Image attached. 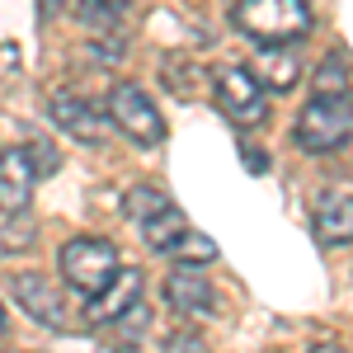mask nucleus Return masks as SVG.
Here are the masks:
<instances>
[{"mask_svg": "<svg viewBox=\"0 0 353 353\" xmlns=\"http://www.w3.org/2000/svg\"><path fill=\"white\" fill-rule=\"evenodd\" d=\"M0 334H5V306H0Z\"/></svg>", "mask_w": 353, "mask_h": 353, "instance_id": "obj_20", "label": "nucleus"}, {"mask_svg": "<svg viewBox=\"0 0 353 353\" xmlns=\"http://www.w3.org/2000/svg\"><path fill=\"white\" fill-rule=\"evenodd\" d=\"M165 297H170V306H179V311H189V316H208V311L217 306L212 283L198 269H189V264H179V269L165 278Z\"/></svg>", "mask_w": 353, "mask_h": 353, "instance_id": "obj_9", "label": "nucleus"}, {"mask_svg": "<svg viewBox=\"0 0 353 353\" xmlns=\"http://www.w3.org/2000/svg\"><path fill=\"white\" fill-rule=\"evenodd\" d=\"M52 118L66 137H76L85 146H99L109 137V113H99V104L90 99H76V94H57L52 99Z\"/></svg>", "mask_w": 353, "mask_h": 353, "instance_id": "obj_6", "label": "nucleus"}, {"mask_svg": "<svg viewBox=\"0 0 353 353\" xmlns=\"http://www.w3.org/2000/svg\"><path fill=\"white\" fill-rule=\"evenodd\" d=\"M165 254H170V259H179V264H212V259H217V241H212V236H203V231H184V236H179V241L170 245V250H165Z\"/></svg>", "mask_w": 353, "mask_h": 353, "instance_id": "obj_14", "label": "nucleus"}, {"mask_svg": "<svg viewBox=\"0 0 353 353\" xmlns=\"http://www.w3.org/2000/svg\"><path fill=\"white\" fill-rule=\"evenodd\" d=\"M33 179H38V170H33L28 146L0 151V212H24L33 198Z\"/></svg>", "mask_w": 353, "mask_h": 353, "instance_id": "obj_8", "label": "nucleus"}, {"mask_svg": "<svg viewBox=\"0 0 353 353\" xmlns=\"http://www.w3.org/2000/svg\"><path fill=\"white\" fill-rule=\"evenodd\" d=\"M61 278L71 283V288H81V292H104L113 283V273H118V250L109 241H99V236H76V241L61 245Z\"/></svg>", "mask_w": 353, "mask_h": 353, "instance_id": "obj_3", "label": "nucleus"}, {"mask_svg": "<svg viewBox=\"0 0 353 353\" xmlns=\"http://www.w3.org/2000/svg\"><path fill=\"white\" fill-rule=\"evenodd\" d=\"M165 353H208V344H203L198 334H174V339H170V349H165Z\"/></svg>", "mask_w": 353, "mask_h": 353, "instance_id": "obj_18", "label": "nucleus"}, {"mask_svg": "<svg viewBox=\"0 0 353 353\" xmlns=\"http://www.w3.org/2000/svg\"><path fill=\"white\" fill-rule=\"evenodd\" d=\"M311 353H344V349H339V344H316Z\"/></svg>", "mask_w": 353, "mask_h": 353, "instance_id": "obj_19", "label": "nucleus"}, {"mask_svg": "<svg viewBox=\"0 0 353 353\" xmlns=\"http://www.w3.org/2000/svg\"><path fill=\"white\" fill-rule=\"evenodd\" d=\"M184 231H189V221H184V212H179V208H170V212H161V217L141 221V236H146V245H151V250H170V245L179 241Z\"/></svg>", "mask_w": 353, "mask_h": 353, "instance_id": "obj_15", "label": "nucleus"}, {"mask_svg": "<svg viewBox=\"0 0 353 353\" xmlns=\"http://www.w3.org/2000/svg\"><path fill=\"white\" fill-rule=\"evenodd\" d=\"M128 10H132V0H81V24L109 33V28H118V19Z\"/></svg>", "mask_w": 353, "mask_h": 353, "instance_id": "obj_16", "label": "nucleus"}, {"mask_svg": "<svg viewBox=\"0 0 353 353\" xmlns=\"http://www.w3.org/2000/svg\"><path fill=\"white\" fill-rule=\"evenodd\" d=\"M250 76L259 85H269V90H292V85L301 81V61H297V52H288V48H259Z\"/></svg>", "mask_w": 353, "mask_h": 353, "instance_id": "obj_11", "label": "nucleus"}, {"mask_svg": "<svg viewBox=\"0 0 353 353\" xmlns=\"http://www.w3.org/2000/svg\"><path fill=\"white\" fill-rule=\"evenodd\" d=\"M217 104L221 113L231 118V123H241V128H259L264 118H269V104H264V85L254 81L245 66H217Z\"/></svg>", "mask_w": 353, "mask_h": 353, "instance_id": "obj_5", "label": "nucleus"}, {"mask_svg": "<svg viewBox=\"0 0 353 353\" xmlns=\"http://www.w3.org/2000/svg\"><path fill=\"white\" fill-rule=\"evenodd\" d=\"M231 24L259 48H288L311 28V5L306 0H236Z\"/></svg>", "mask_w": 353, "mask_h": 353, "instance_id": "obj_1", "label": "nucleus"}, {"mask_svg": "<svg viewBox=\"0 0 353 353\" xmlns=\"http://www.w3.org/2000/svg\"><path fill=\"white\" fill-rule=\"evenodd\" d=\"M10 288H14V297H19V306H24L28 316H38L43 325H61V292H52L48 278H38V273H14Z\"/></svg>", "mask_w": 353, "mask_h": 353, "instance_id": "obj_10", "label": "nucleus"}, {"mask_svg": "<svg viewBox=\"0 0 353 353\" xmlns=\"http://www.w3.org/2000/svg\"><path fill=\"white\" fill-rule=\"evenodd\" d=\"M174 203H170V193L161 189H151V184H137V189L123 193V212L132 221H151V217H161V212H170Z\"/></svg>", "mask_w": 353, "mask_h": 353, "instance_id": "obj_13", "label": "nucleus"}, {"mask_svg": "<svg viewBox=\"0 0 353 353\" xmlns=\"http://www.w3.org/2000/svg\"><path fill=\"white\" fill-rule=\"evenodd\" d=\"M109 123H113V128H123L137 146H161V141H165L161 109H156L151 94H146L141 85H132V81H123V85H113V90H109Z\"/></svg>", "mask_w": 353, "mask_h": 353, "instance_id": "obj_4", "label": "nucleus"}, {"mask_svg": "<svg viewBox=\"0 0 353 353\" xmlns=\"http://www.w3.org/2000/svg\"><path fill=\"white\" fill-rule=\"evenodd\" d=\"M316 94H349V71H344V57L325 61L316 71Z\"/></svg>", "mask_w": 353, "mask_h": 353, "instance_id": "obj_17", "label": "nucleus"}, {"mask_svg": "<svg viewBox=\"0 0 353 353\" xmlns=\"http://www.w3.org/2000/svg\"><path fill=\"white\" fill-rule=\"evenodd\" d=\"M316 236L325 245H349L353 241V193H334L316 212Z\"/></svg>", "mask_w": 353, "mask_h": 353, "instance_id": "obj_12", "label": "nucleus"}, {"mask_svg": "<svg viewBox=\"0 0 353 353\" xmlns=\"http://www.w3.org/2000/svg\"><path fill=\"white\" fill-rule=\"evenodd\" d=\"M292 137L301 151H339L353 137V94H311Z\"/></svg>", "mask_w": 353, "mask_h": 353, "instance_id": "obj_2", "label": "nucleus"}, {"mask_svg": "<svg viewBox=\"0 0 353 353\" xmlns=\"http://www.w3.org/2000/svg\"><path fill=\"white\" fill-rule=\"evenodd\" d=\"M137 301H141V273L137 269H118L109 288L90 297L85 321H90V325H113V321H123V316L132 311Z\"/></svg>", "mask_w": 353, "mask_h": 353, "instance_id": "obj_7", "label": "nucleus"}]
</instances>
